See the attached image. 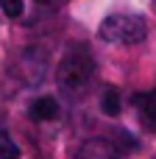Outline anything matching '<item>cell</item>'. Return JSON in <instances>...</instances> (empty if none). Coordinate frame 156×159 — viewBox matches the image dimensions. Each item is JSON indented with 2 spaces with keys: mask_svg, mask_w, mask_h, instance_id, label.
<instances>
[{
  "mask_svg": "<svg viewBox=\"0 0 156 159\" xmlns=\"http://www.w3.org/2000/svg\"><path fill=\"white\" fill-rule=\"evenodd\" d=\"M0 8H3V14L6 17H11V20H17V17H22V0H0Z\"/></svg>",
  "mask_w": 156,
  "mask_h": 159,
  "instance_id": "ba28073f",
  "label": "cell"
},
{
  "mask_svg": "<svg viewBox=\"0 0 156 159\" xmlns=\"http://www.w3.org/2000/svg\"><path fill=\"white\" fill-rule=\"evenodd\" d=\"M92 81H95V59H92V53L84 45L70 48L64 53V59L59 61V70H56L59 92L67 101H78V98L87 95Z\"/></svg>",
  "mask_w": 156,
  "mask_h": 159,
  "instance_id": "6da1fadb",
  "label": "cell"
},
{
  "mask_svg": "<svg viewBox=\"0 0 156 159\" xmlns=\"http://www.w3.org/2000/svg\"><path fill=\"white\" fill-rule=\"evenodd\" d=\"M17 157H20V148L14 145V140L6 131H0V159H17Z\"/></svg>",
  "mask_w": 156,
  "mask_h": 159,
  "instance_id": "52a82bcc",
  "label": "cell"
},
{
  "mask_svg": "<svg viewBox=\"0 0 156 159\" xmlns=\"http://www.w3.org/2000/svg\"><path fill=\"white\" fill-rule=\"evenodd\" d=\"M131 106L137 109V117H140L142 129L156 134V89L154 92H134Z\"/></svg>",
  "mask_w": 156,
  "mask_h": 159,
  "instance_id": "277c9868",
  "label": "cell"
},
{
  "mask_svg": "<svg viewBox=\"0 0 156 159\" xmlns=\"http://www.w3.org/2000/svg\"><path fill=\"white\" fill-rule=\"evenodd\" d=\"M73 159H123V148L117 145V140L92 137V140L78 145V151H75Z\"/></svg>",
  "mask_w": 156,
  "mask_h": 159,
  "instance_id": "3957f363",
  "label": "cell"
},
{
  "mask_svg": "<svg viewBox=\"0 0 156 159\" xmlns=\"http://www.w3.org/2000/svg\"><path fill=\"white\" fill-rule=\"evenodd\" d=\"M100 109H103V115H120V92L117 89H106L103 101H100Z\"/></svg>",
  "mask_w": 156,
  "mask_h": 159,
  "instance_id": "8992f818",
  "label": "cell"
},
{
  "mask_svg": "<svg viewBox=\"0 0 156 159\" xmlns=\"http://www.w3.org/2000/svg\"><path fill=\"white\" fill-rule=\"evenodd\" d=\"M28 115H31L33 120H39V123H45V120H53V117L59 115V103H56V98H50V95H42V98H36V101L28 106Z\"/></svg>",
  "mask_w": 156,
  "mask_h": 159,
  "instance_id": "5b68a950",
  "label": "cell"
},
{
  "mask_svg": "<svg viewBox=\"0 0 156 159\" xmlns=\"http://www.w3.org/2000/svg\"><path fill=\"white\" fill-rule=\"evenodd\" d=\"M100 39L112 42V45H140L148 36V25L140 14H128V11H117L109 14L100 22Z\"/></svg>",
  "mask_w": 156,
  "mask_h": 159,
  "instance_id": "7a4b0ae2",
  "label": "cell"
},
{
  "mask_svg": "<svg viewBox=\"0 0 156 159\" xmlns=\"http://www.w3.org/2000/svg\"><path fill=\"white\" fill-rule=\"evenodd\" d=\"M39 3H50V0H39Z\"/></svg>",
  "mask_w": 156,
  "mask_h": 159,
  "instance_id": "9c48e42d",
  "label": "cell"
}]
</instances>
